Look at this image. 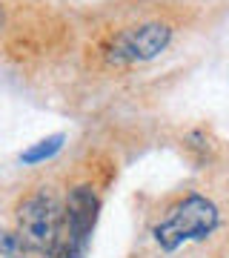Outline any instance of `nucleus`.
<instances>
[{
    "mask_svg": "<svg viewBox=\"0 0 229 258\" xmlns=\"http://www.w3.org/2000/svg\"><path fill=\"white\" fill-rule=\"evenodd\" d=\"M98 210L101 201L92 186H74L63 207V224L57 232L52 249L46 252V258H86L92 241V230L98 224Z\"/></svg>",
    "mask_w": 229,
    "mask_h": 258,
    "instance_id": "2",
    "label": "nucleus"
},
{
    "mask_svg": "<svg viewBox=\"0 0 229 258\" xmlns=\"http://www.w3.org/2000/svg\"><path fill=\"white\" fill-rule=\"evenodd\" d=\"M218 227V207L206 198V195H186L178 204H172L166 215L155 224L158 247L166 252H175L183 247L186 241H201Z\"/></svg>",
    "mask_w": 229,
    "mask_h": 258,
    "instance_id": "1",
    "label": "nucleus"
},
{
    "mask_svg": "<svg viewBox=\"0 0 229 258\" xmlns=\"http://www.w3.org/2000/svg\"><path fill=\"white\" fill-rule=\"evenodd\" d=\"M0 26H3V9H0Z\"/></svg>",
    "mask_w": 229,
    "mask_h": 258,
    "instance_id": "7",
    "label": "nucleus"
},
{
    "mask_svg": "<svg viewBox=\"0 0 229 258\" xmlns=\"http://www.w3.org/2000/svg\"><path fill=\"white\" fill-rule=\"evenodd\" d=\"M63 224V207L49 189L26 195L18 207V232L32 252H49Z\"/></svg>",
    "mask_w": 229,
    "mask_h": 258,
    "instance_id": "3",
    "label": "nucleus"
},
{
    "mask_svg": "<svg viewBox=\"0 0 229 258\" xmlns=\"http://www.w3.org/2000/svg\"><path fill=\"white\" fill-rule=\"evenodd\" d=\"M63 135L57 132V135H49V138H43V141H37L35 147H29L26 152H20V161L23 164H43V161H49V158H55L57 152H60V147H63Z\"/></svg>",
    "mask_w": 229,
    "mask_h": 258,
    "instance_id": "5",
    "label": "nucleus"
},
{
    "mask_svg": "<svg viewBox=\"0 0 229 258\" xmlns=\"http://www.w3.org/2000/svg\"><path fill=\"white\" fill-rule=\"evenodd\" d=\"M32 249L18 230H0V258H29Z\"/></svg>",
    "mask_w": 229,
    "mask_h": 258,
    "instance_id": "6",
    "label": "nucleus"
},
{
    "mask_svg": "<svg viewBox=\"0 0 229 258\" xmlns=\"http://www.w3.org/2000/svg\"><path fill=\"white\" fill-rule=\"evenodd\" d=\"M172 29L164 23H143L135 29H123L112 37L109 43V60L112 63H143L152 60L169 46Z\"/></svg>",
    "mask_w": 229,
    "mask_h": 258,
    "instance_id": "4",
    "label": "nucleus"
}]
</instances>
